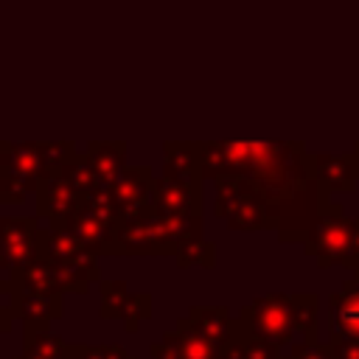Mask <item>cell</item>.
I'll list each match as a JSON object with an SVG mask.
<instances>
[{
	"label": "cell",
	"instance_id": "obj_9",
	"mask_svg": "<svg viewBox=\"0 0 359 359\" xmlns=\"http://www.w3.org/2000/svg\"><path fill=\"white\" fill-rule=\"evenodd\" d=\"M8 286H11V283H8ZM8 306H11L14 317L22 320V325H25V339H31V337H36V334H42V331H50L48 325L65 314V297L39 294V292L20 289V286H11V292H8Z\"/></svg>",
	"mask_w": 359,
	"mask_h": 359
},
{
	"label": "cell",
	"instance_id": "obj_20",
	"mask_svg": "<svg viewBox=\"0 0 359 359\" xmlns=\"http://www.w3.org/2000/svg\"><path fill=\"white\" fill-rule=\"evenodd\" d=\"M90 247L79 238L70 224H45V255L48 261H62L87 252Z\"/></svg>",
	"mask_w": 359,
	"mask_h": 359
},
{
	"label": "cell",
	"instance_id": "obj_21",
	"mask_svg": "<svg viewBox=\"0 0 359 359\" xmlns=\"http://www.w3.org/2000/svg\"><path fill=\"white\" fill-rule=\"evenodd\" d=\"M222 359H283V356H280L278 345H269L264 339H255V337L236 331V339L224 348Z\"/></svg>",
	"mask_w": 359,
	"mask_h": 359
},
{
	"label": "cell",
	"instance_id": "obj_16",
	"mask_svg": "<svg viewBox=\"0 0 359 359\" xmlns=\"http://www.w3.org/2000/svg\"><path fill=\"white\" fill-rule=\"evenodd\" d=\"M185 320L196 334H202L222 353L236 339V317L227 311V306H191Z\"/></svg>",
	"mask_w": 359,
	"mask_h": 359
},
{
	"label": "cell",
	"instance_id": "obj_30",
	"mask_svg": "<svg viewBox=\"0 0 359 359\" xmlns=\"http://www.w3.org/2000/svg\"><path fill=\"white\" fill-rule=\"evenodd\" d=\"M331 359H359V339H328Z\"/></svg>",
	"mask_w": 359,
	"mask_h": 359
},
{
	"label": "cell",
	"instance_id": "obj_5",
	"mask_svg": "<svg viewBox=\"0 0 359 359\" xmlns=\"http://www.w3.org/2000/svg\"><path fill=\"white\" fill-rule=\"evenodd\" d=\"M353 241H356V219L345 216L339 202H331L320 216L314 219L309 236L303 238L306 255H311L323 269L342 264L351 266L353 258Z\"/></svg>",
	"mask_w": 359,
	"mask_h": 359
},
{
	"label": "cell",
	"instance_id": "obj_29",
	"mask_svg": "<svg viewBox=\"0 0 359 359\" xmlns=\"http://www.w3.org/2000/svg\"><path fill=\"white\" fill-rule=\"evenodd\" d=\"M283 359H331V353H328V345H320V342H294L289 356Z\"/></svg>",
	"mask_w": 359,
	"mask_h": 359
},
{
	"label": "cell",
	"instance_id": "obj_8",
	"mask_svg": "<svg viewBox=\"0 0 359 359\" xmlns=\"http://www.w3.org/2000/svg\"><path fill=\"white\" fill-rule=\"evenodd\" d=\"M81 205L84 196L59 171L42 174L36 188V219H45L48 224H70Z\"/></svg>",
	"mask_w": 359,
	"mask_h": 359
},
{
	"label": "cell",
	"instance_id": "obj_22",
	"mask_svg": "<svg viewBox=\"0 0 359 359\" xmlns=\"http://www.w3.org/2000/svg\"><path fill=\"white\" fill-rule=\"evenodd\" d=\"M67 345L70 342H65L53 331H42V334L25 339L22 353H17L14 359H65L67 356Z\"/></svg>",
	"mask_w": 359,
	"mask_h": 359
},
{
	"label": "cell",
	"instance_id": "obj_10",
	"mask_svg": "<svg viewBox=\"0 0 359 359\" xmlns=\"http://www.w3.org/2000/svg\"><path fill=\"white\" fill-rule=\"evenodd\" d=\"M154 168L151 165H126L118 182L109 188L118 210V222L135 213H143L154 202Z\"/></svg>",
	"mask_w": 359,
	"mask_h": 359
},
{
	"label": "cell",
	"instance_id": "obj_2",
	"mask_svg": "<svg viewBox=\"0 0 359 359\" xmlns=\"http://www.w3.org/2000/svg\"><path fill=\"white\" fill-rule=\"evenodd\" d=\"M205 238V216H163L154 208L121 219L107 255H177L182 244Z\"/></svg>",
	"mask_w": 359,
	"mask_h": 359
},
{
	"label": "cell",
	"instance_id": "obj_26",
	"mask_svg": "<svg viewBox=\"0 0 359 359\" xmlns=\"http://www.w3.org/2000/svg\"><path fill=\"white\" fill-rule=\"evenodd\" d=\"M39 151H42V168H45V174L62 168L73 154H79L76 151V140H39Z\"/></svg>",
	"mask_w": 359,
	"mask_h": 359
},
{
	"label": "cell",
	"instance_id": "obj_25",
	"mask_svg": "<svg viewBox=\"0 0 359 359\" xmlns=\"http://www.w3.org/2000/svg\"><path fill=\"white\" fill-rule=\"evenodd\" d=\"M174 261H177V266H205V269H210L213 264H216V244L213 241H208V238H202V241H188V244H182L180 247V252L174 255Z\"/></svg>",
	"mask_w": 359,
	"mask_h": 359
},
{
	"label": "cell",
	"instance_id": "obj_12",
	"mask_svg": "<svg viewBox=\"0 0 359 359\" xmlns=\"http://www.w3.org/2000/svg\"><path fill=\"white\" fill-rule=\"evenodd\" d=\"M317 188H320V202L325 210L331 205V194H351L356 191L359 182V165L353 154H311Z\"/></svg>",
	"mask_w": 359,
	"mask_h": 359
},
{
	"label": "cell",
	"instance_id": "obj_11",
	"mask_svg": "<svg viewBox=\"0 0 359 359\" xmlns=\"http://www.w3.org/2000/svg\"><path fill=\"white\" fill-rule=\"evenodd\" d=\"M151 359H222V351L191 328L185 317L177 320L174 331H165L149 345Z\"/></svg>",
	"mask_w": 359,
	"mask_h": 359
},
{
	"label": "cell",
	"instance_id": "obj_15",
	"mask_svg": "<svg viewBox=\"0 0 359 359\" xmlns=\"http://www.w3.org/2000/svg\"><path fill=\"white\" fill-rule=\"evenodd\" d=\"M163 177L182 185H202V149L199 140H165L163 143Z\"/></svg>",
	"mask_w": 359,
	"mask_h": 359
},
{
	"label": "cell",
	"instance_id": "obj_6",
	"mask_svg": "<svg viewBox=\"0 0 359 359\" xmlns=\"http://www.w3.org/2000/svg\"><path fill=\"white\" fill-rule=\"evenodd\" d=\"M42 151L39 140H0V202L20 205L31 194L36 196L42 180Z\"/></svg>",
	"mask_w": 359,
	"mask_h": 359
},
{
	"label": "cell",
	"instance_id": "obj_19",
	"mask_svg": "<svg viewBox=\"0 0 359 359\" xmlns=\"http://www.w3.org/2000/svg\"><path fill=\"white\" fill-rule=\"evenodd\" d=\"M8 283H11V286H20V289L39 292V294L65 297L62 283H59V278H56V269H53V264L48 261V255H45V252H42L36 261H31L25 269L11 272V275H8Z\"/></svg>",
	"mask_w": 359,
	"mask_h": 359
},
{
	"label": "cell",
	"instance_id": "obj_14",
	"mask_svg": "<svg viewBox=\"0 0 359 359\" xmlns=\"http://www.w3.org/2000/svg\"><path fill=\"white\" fill-rule=\"evenodd\" d=\"M202 196H205L202 185H182V182H174V180L160 174L154 180L151 208L163 216H205L202 213Z\"/></svg>",
	"mask_w": 359,
	"mask_h": 359
},
{
	"label": "cell",
	"instance_id": "obj_31",
	"mask_svg": "<svg viewBox=\"0 0 359 359\" xmlns=\"http://www.w3.org/2000/svg\"><path fill=\"white\" fill-rule=\"evenodd\" d=\"M14 311H11V306L8 303H0V334H8L11 331V325H14Z\"/></svg>",
	"mask_w": 359,
	"mask_h": 359
},
{
	"label": "cell",
	"instance_id": "obj_1",
	"mask_svg": "<svg viewBox=\"0 0 359 359\" xmlns=\"http://www.w3.org/2000/svg\"><path fill=\"white\" fill-rule=\"evenodd\" d=\"M202 149V174L205 180L216 177H241L247 180L275 210L283 230L280 205H306L320 213V188L300 140H199Z\"/></svg>",
	"mask_w": 359,
	"mask_h": 359
},
{
	"label": "cell",
	"instance_id": "obj_32",
	"mask_svg": "<svg viewBox=\"0 0 359 359\" xmlns=\"http://www.w3.org/2000/svg\"><path fill=\"white\" fill-rule=\"evenodd\" d=\"M353 275H359V216H356V241H353V258H351V266Z\"/></svg>",
	"mask_w": 359,
	"mask_h": 359
},
{
	"label": "cell",
	"instance_id": "obj_33",
	"mask_svg": "<svg viewBox=\"0 0 359 359\" xmlns=\"http://www.w3.org/2000/svg\"><path fill=\"white\" fill-rule=\"evenodd\" d=\"M65 359H84L79 342H70V345H67V356H65Z\"/></svg>",
	"mask_w": 359,
	"mask_h": 359
},
{
	"label": "cell",
	"instance_id": "obj_27",
	"mask_svg": "<svg viewBox=\"0 0 359 359\" xmlns=\"http://www.w3.org/2000/svg\"><path fill=\"white\" fill-rule=\"evenodd\" d=\"M151 303H154V300H151V294H149V292L129 294L126 309H123V328H126L129 334H135V331L140 328V323L151 317Z\"/></svg>",
	"mask_w": 359,
	"mask_h": 359
},
{
	"label": "cell",
	"instance_id": "obj_7",
	"mask_svg": "<svg viewBox=\"0 0 359 359\" xmlns=\"http://www.w3.org/2000/svg\"><path fill=\"white\" fill-rule=\"evenodd\" d=\"M45 252V224L36 216H0V269L20 272Z\"/></svg>",
	"mask_w": 359,
	"mask_h": 359
},
{
	"label": "cell",
	"instance_id": "obj_13",
	"mask_svg": "<svg viewBox=\"0 0 359 359\" xmlns=\"http://www.w3.org/2000/svg\"><path fill=\"white\" fill-rule=\"evenodd\" d=\"M328 339H359V275L328 297Z\"/></svg>",
	"mask_w": 359,
	"mask_h": 359
},
{
	"label": "cell",
	"instance_id": "obj_28",
	"mask_svg": "<svg viewBox=\"0 0 359 359\" xmlns=\"http://www.w3.org/2000/svg\"><path fill=\"white\" fill-rule=\"evenodd\" d=\"M79 348H81V356L84 359H137L135 353H129L118 342H112V345H81L79 342Z\"/></svg>",
	"mask_w": 359,
	"mask_h": 359
},
{
	"label": "cell",
	"instance_id": "obj_4",
	"mask_svg": "<svg viewBox=\"0 0 359 359\" xmlns=\"http://www.w3.org/2000/svg\"><path fill=\"white\" fill-rule=\"evenodd\" d=\"M213 182H216L213 213L224 219L230 230H278L280 233V219L247 180L216 177Z\"/></svg>",
	"mask_w": 359,
	"mask_h": 359
},
{
	"label": "cell",
	"instance_id": "obj_24",
	"mask_svg": "<svg viewBox=\"0 0 359 359\" xmlns=\"http://www.w3.org/2000/svg\"><path fill=\"white\" fill-rule=\"evenodd\" d=\"M294 303H297V325H300V337L303 342H320L317 339V306H320V297L314 292H300L294 294Z\"/></svg>",
	"mask_w": 359,
	"mask_h": 359
},
{
	"label": "cell",
	"instance_id": "obj_23",
	"mask_svg": "<svg viewBox=\"0 0 359 359\" xmlns=\"http://www.w3.org/2000/svg\"><path fill=\"white\" fill-rule=\"evenodd\" d=\"M98 286H101V306H98L101 320H123V309L129 300L126 280H101Z\"/></svg>",
	"mask_w": 359,
	"mask_h": 359
},
{
	"label": "cell",
	"instance_id": "obj_34",
	"mask_svg": "<svg viewBox=\"0 0 359 359\" xmlns=\"http://www.w3.org/2000/svg\"><path fill=\"white\" fill-rule=\"evenodd\" d=\"M11 286H8V278H0V294H8Z\"/></svg>",
	"mask_w": 359,
	"mask_h": 359
},
{
	"label": "cell",
	"instance_id": "obj_35",
	"mask_svg": "<svg viewBox=\"0 0 359 359\" xmlns=\"http://www.w3.org/2000/svg\"><path fill=\"white\" fill-rule=\"evenodd\" d=\"M353 157H356V165H359V140H356V146H353Z\"/></svg>",
	"mask_w": 359,
	"mask_h": 359
},
{
	"label": "cell",
	"instance_id": "obj_18",
	"mask_svg": "<svg viewBox=\"0 0 359 359\" xmlns=\"http://www.w3.org/2000/svg\"><path fill=\"white\" fill-rule=\"evenodd\" d=\"M56 269V278L62 283V292H73V294H84L90 289V283H101V269H98V255L93 250L73 255V258H62V261H50Z\"/></svg>",
	"mask_w": 359,
	"mask_h": 359
},
{
	"label": "cell",
	"instance_id": "obj_17",
	"mask_svg": "<svg viewBox=\"0 0 359 359\" xmlns=\"http://www.w3.org/2000/svg\"><path fill=\"white\" fill-rule=\"evenodd\" d=\"M84 157L95 182L101 188H112L126 168V140H90Z\"/></svg>",
	"mask_w": 359,
	"mask_h": 359
},
{
	"label": "cell",
	"instance_id": "obj_3",
	"mask_svg": "<svg viewBox=\"0 0 359 359\" xmlns=\"http://www.w3.org/2000/svg\"><path fill=\"white\" fill-rule=\"evenodd\" d=\"M236 331L264 339L269 345H289L294 337H300L297 325V303L294 294L272 292L264 297H255L252 303L241 306L236 314Z\"/></svg>",
	"mask_w": 359,
	"mask_h": 359
}]
</instances>
